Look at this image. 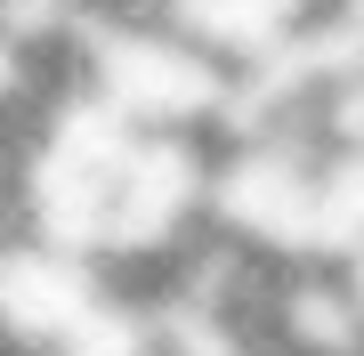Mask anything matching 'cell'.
Listing matches in <instances>:
<instances>
[{
	"label": "cell",
	"instance_id": "obj_1",
	"mask_svg": "<svg viewBox=\"0 0 364 356\" xmlns=\"http://www.w3.org/2000/svg\"><path fill=\"white\" fill-rule=\"evenodd\" d=\"M324 0H162V16L186 41H203L210 57H227L235 73H259L316 25Z\"/></svg>",
	"mask_w": 364,
	"mask_h": 356
}]
</instances>
